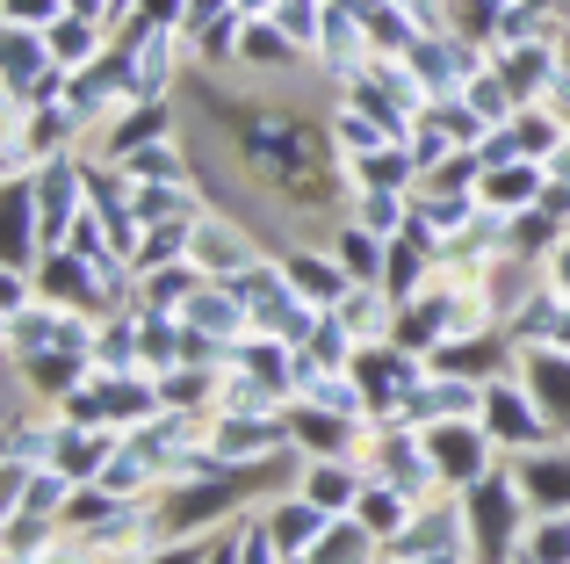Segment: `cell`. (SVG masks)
Instances as JSON below:
<instances>
[{"label": "cell", "instance_id": "obj_1", "mask_svg": "<svg viewBox=\"0 0 570 564\" xmlns=\"http://www.w3.org/2000/svg\"><path fill=\"white\" fill-rule=\"evenodd\" d=\"M455 499H462V528H470V557L476 564H513L520 536H528V522H534V507L520 499L513 464L484 470V478H476L470 493H455Z\"/></svg>", "mask_w": 570, "mask_h": 564}, {"label": "cell", "instance_id": "obj_2", "mask_svg": "<svg viewBox=\"0 0 570 564\" xmlns=\"http://www.w3.org/2000/svg\"><path fill=\"white\" fill-rule=\"evenodd\" d=\"M95 325L87 311L51 304V296H29L22 311H0V354L8 362H37V354H95Z\"/></svg>", "mask_w": 570, "mask_h": 564}, {"label": "cell", "instance_id": "obj_3", "mask_svg": "<svg viewBox=\"0 0 570 564\" xmlns=\"http://www.w3.org/2000/svg\"><path fill=\"white\" fill-rule=\"evenodd\" d=\"M58 412L80 420V427H116V435H130V427H145L167 406H159V377H101V369H87V383H72Z\"/></svg>", "mask_w": 570, "mask_h": 564}, {"label": "cell", "instance_id": "obj_4", "mask_svg": "<svg viewBox=\"0 0 570 564\" xmlns=\"http://www.w3.org/2000/svg\"><path fill=\"white\" fill-rule=\"evenodd\" d=\"M362 470L404 485L412 499H441L448 493L441 470H433V456H426V427H412V420H376L368 427L362 435Z\"/></svg>", "mask_w": 570, "mask_h": 564}, {"label": "cell", "instance_id": "obj_5", "mask_svg": "<svg viewBox=\"0 0 570 564\" xmlns=\"http://www.w3.org/2000/svg\"><path fill=\"white\" fill-rule=\"evenodd\" d=\"M484 435L499 441V456H528V449H542V441H557V420H549L542 406H534V391L505 369V377H491L484 383Z\"/></svg>", "mask_w": 570, "mask_h": 564}, {"label": "cell", "instance_id": "obj_6", "mask_svg": "<svg viewBox=\"0 0 570 564\" xmlns=\"http://www.w3.org/2000/svg\"><path fill=\"white\" fill-rule=\"evenodd\" d=\"M261 254H275V246L261 240V225H246L238 211H217L209 203L203 217H195V246H188V261L203 269L209 282H232V275H246Z\"/></svg>", "mask_w": 570, "mask_h": 564}, {"label": "cell", "instance_id": "obj_7", "mask_svg": "<svg viewBox=\"0 0 570 564\" xmlns=\"http://www.w3.org/2000/svg\"><path fill=\"white\" fill-rule=\"evenodd\" d=\"M426 456H433V470H441L448 493H470L484 470L505 464L499 441L484 435V420H426Z\"/></svg>", "mask_w": 570, "mask_h": 564}, {"label": "cell", "instance_id": "obj_8", "mask_svg": "<svg viewBox=\"0 0 570 564\" xmlns=\"http://www.w3.org/2000/svg\"><path fill=\"white\" fill-rule=\"evenodd\" d=\"M289 406L282 412H209V456L217 464H267V456H289Z\"/></svg>", "mask_w": 570, "mask_h": 564}, {"label": "cell", "instance_id": "obj_9", "mask_svg": "<svg viewBox=\"0 0 570 564\" xmlns=\"http://www.w3.org/2000/svg\"><path fill=\"white\" fill-rule=\"evenodd\" d=\"M354 377H362V391H368V406H376V420H390V412H397L404 398L426 383V354L404 348V340H376V348L354 354Z\"/></svg>", "mask_w": 570, "mask_h": 564}, {"label": "cell", "instance_id": "obj_10", "mask_svg": "<svg viewBox=\"0 0 570 564\" xmlns=\"http://www.w3.org/2000/svg\"><path fill=\"white\" fill-rule=\"evenodd\" d=\"M476 290H484L491 325H513L520 311L549 290V275H542V261H528V254H513V246H505V254H491L484 269H476Z\"/></svg>", "mask_w": 570, "mask_h": 564}, {"label": "cell", "instance_id": "obj_11", "mask_svg": "<svg viewBox=\"0 0 570 564\" xmlns=\"http://www.w3.org/2000/svg\"><path fill=\"white\" fill-rule=\"evenodd\" d=\"M188 116H181V101H130V109H116L109 124L87 138V153L95 159H130L138 145H153V138H174Z\"/></svg>", "mask_w": 570, "mask_h": 564}, {"label": "cell", "instance_id": "obj_12", "mask_svg": "<svg viewBox=\"0 0 570 564\" xmlns=\"http://www.w3.org/2000/svg\"><path fill=\"white\" fill-rule=\"evenodd\" d=\"M261 522H267V536H275V551L289 557V564H304L311 551H318V536L340 522V514H325L318 499H304L289 485V493H275V499H261Z\"/></svg>", "mask_w": 570, "mask_h": 564}, {"label": "cell", "instance_id": "obj_13", "mask_svg": "<svg viewBox=\"0 0 570 564\" xmlns=\"http://www.w3.org/2000/svg\"><path fill=\"white\" fill-rule=\"evenodd\" d=\"M505 464H513L520 499H528L534 514H570V435L542 441V449H528V456H505Z\"/></svg>", "mask_w": 570, "mask_h": 564}, {"label": "cell", "instance_id": "obj_14", "mask_svg": "<svg viewBox=\"0 0 570 564\" xmlns=\"http://www.w3.org/2000/svg\"><path fill=\"white\" fill-rule=\"evenodd\" d=\"M513 377L534 391V406L557 420V435H570V348H549V340H520Z\"/></svg>", "mask_w": 570, "mask_h": 564}, {"label": "cell", "instance_id": "obj_15", "mask_svg": "<svg viewBox=\"0 0 570 564\" xmlns=\"http://www.w3.org/2000/svg\"><path fill=\"white\" fill-rule=\"evenodd\" d=\"M433 551H470V528H462V499H455V493L426 499V507L412 514V528H404V536L390 543L383 557L412 564V557H433Z\"/></svg>", "mask_w": 570, "mask_h": 564}, {"label": "cell", "instance_id": "obj_16", "mask_svg": "<svg viewBox=\"0 0 570 564\" xmlns=\"http://www.w3.org/2000/svg\"><path fill=\"white\" fill-rule=\"evenodd\" d=\"M51 72H58V58H51V37H43V29L0 22V95L29 101L43 80H51Z\"/></svg>", "mask_w": 570, "mask_h": 564}, {"label": "cell", "instance_id": "obj_17", "mask_svg": "<svg viewBox=\"0 0 570 564\" xmlns=\"http://www.w3.org/2000/svg\"><path fill=\"white\" fill-rule=\"evenodd\" d=\"M275 254H282V269H289V282H296V290H304L318 311H333L340 296L354 290V275L340 269V254H333L325 240H289V246H275Z\"/></svg>", "mask_w": 570, "mask_h": 564}, {"label": "cell", "instance_id": "obj_18", "mask_svg": "<svg viewBox=\"0 0 570 564\" xmlns=\"http://www.w3.org/2000/svg\"><path fill=\"white\" fill-rule=\"evenodd\" d=\"M362 485H368L362 456H318V464L304 456V478H296V493L318 499L325 514H354V507H362Z\"/></svg>", "mask_w": 570, "mask_h": 564}, {"label": "cell", "instance_id": "obj_19", "mask_svg": "<svg viewBox=\"0 0 570 564\" xmlns=\"http://www.w3.org/2000/svg\"><path fill=\"white\" fill-rule=\"evenodd\" d=\"M289 435H296V449L318 464V456H362V435H368V427H354V420H340V412H325V406L289 398Z\"/></svg>", "mask_w": 570, "mask_h": 564}, {"label": "cell", "instance_id": "obj_20", "mask_svg": "<svg viewBox=\"0 0 570 564\" xmlns=\"http://www.w3.org/2000/svg\"><path fill=\"white\" fill-rule=\"evenodd\" d=\"M181 319L195 325V333L224 340V348H238V340L253 333V311H246V296H238L232 282H203V290L188 296V311H181Z\"/></svg>", "mask_w": 570, "mask_h": 564}, {"label": "cell", "instance_id": "obj_21", "mask_svg": "<svg viewBox=\"0 0 570 564\" xmlns=\"http://www.w3.org/2000/svg\"><path fill=\"white\" fill-rule=\"evenodd\" d=\"M542 188H549V167H542V159H505V167H491L484 182H476V203H484V211L520 217V211H534V203H542Z\"/></svg>", "mask_w": 570, "mask_h": 564}, {"label": "cell", "instance_id": "obj_22", "mask_svg": "<svg viewBox=\"0 0 570 564\" xmlns=\"http://www.w3.org/2000/svg\"><path fill=\"white\" fill-rule=\"evenodd\" d=\"M116 441H124L116 427H80V420H66V427H58V456H51V464L66 470L72 485H95L101 470H109Z\"/></svg>", "mask_w": 570, "mask_h": 564}, {"label": "cell", "instance_id": "obj_23", "mask_svg": "<svg viewBox=\"0 0 570 564\" xmlns=\"http://www.w3.org/2000/svg\"><path fill=\"white\" fill-rule=\"evenodd\" d=\"M499 72H505V87L520 95V109H528V101H542V87L563 72V37L520 43V51H499Z\"/></svg>", "mask_w": 570, "mask_h": 564}, {"label": "cell", "instance_id": "obj_24", "mask_svg": "<svg viewBox=\"0 0 570 564\" xmlns=\"http://www.w3.org/2000/svg\"><path fill=\"white\" fill-rule=\"evenodd\" d=\"M95 369L101 377H153V369H145V348H138V304L109 311V319L95 325Z\"/></svg>", "mask_w": 570, "mask_h": 564}, {"label": "cell", "instance_id": "obj_25", "mask_svg": "<svg viewBox=\"0 0 570 564\" xmlns=\"http://www.w3.org/2000/svg\"><path fill=\"white\" fill-rule=\"evenodd\" d=\"M325 246L340 254V269H347L354 282H376V290H383V269H390V240H383V232H368L362 217H340V225L325 232Z\"/></svg>", "mask_w": 570, "mask_h": 564}, {"label": "cell", "instance_id": "obj_26", "mask_svg": "<svg viewBox=\"0 0 570 564\" xmlns=\"http://www.w3.org/2000/svg\"><path fill=\"white\" fill-rule=\"evenodd\" d=\"M340 319H347V333L362 340V348H376V340H397V296L376 290V282H354L347 296H340Z\"/></svg>", "mask_w": 570, "mask_h": 564}, {"label": "cell", "instance_id": "obj_27", "mask_svg": "<svg viewBox=\"0 0 570 564\" xmlns=\"http://www.w3.org/2000/svg\"><path fill=\"white\" fill-rule=\"evenodd\" d=\"M325 138H333L340 167H347V159H362V153H383V145H397V138H390V130L376 124V116H362L347 95H333V101H325Z\"/></svg>", "mask_w": 570, "mask_h": 564}, {"label": "cell", "instance_id": "obj_28", "mask_svg": "<svg viewBox=\"0 0 570 564\" xmlns=\"http://www.w3.org/2000/svg\"><path fill=\"white\" fill-rule=\"evenodd\" d=\"M419 507H426V499H412L404 485L368 478V485H362V507H354V514H362V522L376 528V536H383V551H390V543H397L404 528H412V514H419Z\"/></svg>", "mask_w": 570, "mask_h": 564}, {"label": "cell", "instance_id": "obj_29", "mask_svg": "<svg viewBox=\"0 0 570 564\" xmlns=\"http://www.w3.org/2000/svg\"><path fill=\"white\" fill-rule=\"evenodd\" d=\"M304 564H383V536L362 522V514H340V522L318 536V551H311Z\"/></svg>", "mask_w": 570, "mask_h": 564}, {"label": "cell", "instance_id": "obj_30", "mask_svg": "<svg viewBox=\"0 0 570 564\" xmlns=\"http://www.w3.org/2000/svg\"><path fill=\"white\" fill-rule=\"evenodd\" d=\"M347 174H354V188H404V196H419V159H412V145L362 153V159H347Z\"/></svg>", "mask_w": 570, "mask_h": 564}, {"label": "cell", "instance_id": "obj_31", "mask_svg": "<svg viewBox=\"0 0 570 564\" xmlns=\"http://www.w3.org/2000/svg\"><path fill=\"white\" fill-rule=\"evenodd\" d=\"M72 493H80V485H72L58 464H37V470H22V493L8 499V514L22 507V514H43V522H66V499Z\"/></svg>", "mask_w": 570, "mask_h": 564}, {"label": "cell", "instance_id": "obj_32", "mask_svg": "<svg viewBox=\"0 0 570 564\" xmlns=\"http://www.w3.org/2000/svg\"><path fill=\"white\" fill-rule=\"evenodd\" d=\"M282 406H289V398L267 391L246 362H224L217 369V412H282Z\"/></svg>", "mask_w": 570, "mask_h": 564}, {"label": "cell", "instance_id": "obj_33", "mask_svg": "<svg viewBox=\"0 0 570 564\" xmlns=\"http://www.w3.org/2000/svg\"><path fill=\"white\" fill-rule=\"evenodd\" d=\"M513 138H520V153H528V159H542V167H549V159L570 145V124H563L557 109H542V101H528V109L513 116Z\"/></svg>", "mask_w": 570, "mask_h": 564}, {"label": "cell", "instance_id": "obj_34", "mask_svg": "<svg viewBox=\"0 0 570 564\" xmlns=\"http://www.w3.org/2000/svg\"><path fill=\"white\" fill-rule=\"evenodd\" d=\"M347 217H362L368 232H383V240H397V232L412 225V196H404V188H354Z\"/></svg>", "mask_w": 570, "mask_h": 564}, {"label": "cell", "instance_id": "obj_35", "mask_svg": "<svg viewBox=\"0 0 570 564\" xmlns=\"http://www.w3.org/2000/svg\"><path fill=\"white\" fill-rule=\"evenodd\" d=\"M462 101H470V109H476V116H484V130H499V124H513V116H520V95H513V87H505V72H499V58H491V66H484V72H476V80H470V87H462Z\"/></svg>", "mask_w": 570, "mask_h": 564}, {"label": "cell", "instance_id": "obj_36", "mask_svg": "<svg viewBox=\"0 0 570 564\" xmlns=\"http://www.w3.org/2000/svg\"><path fill=\"white\" fill-rule=\"evenodd\" d=\"M412 211L426 217V225L441 232V240H462V232L476 225V211H484V203H476V196H448V188H419Z\"/></svg>", "mask_w": 570, "mask_h": 564}, {"label": "cell", "instance_id": "obj_37", "mask_svg": "<svg viewBox=\"0 0 570 564\" xmlns=\"http://www.w3.org/2000/svg\"><path fill=\"white\" fill-rule=\"evenodd\" d=\"M188 246H195V225H145V240H138V275H159V269H174V261H188Z\"/></svg>", "mask_w": 570, "mask_h": 564}, {"label": "cell", "instance_id": "obj_38", "mask_svg": "<svg viewBox=\"0 0 570 564\" xmlns=\"http://www.w3.org/2000/svg\"><path fill=\"white\" fill-rule=\"evenodd\" d=\"M563 240H570V225H563V217H549L542 203L513 217V254H528V261H549V254H557Z\"/></svg>", "mask_w": 570, "mask_h": 564}, {"label": "cell", "instance_id": "obj_39", "mask_svg": "<svg viewBox=\"0 0 570 564\" xmlns=\"http://www.w3.org/2000/svg\"><path fill=\"white\" fill-rule=\"evenodd\" d=\"M325 14H333V0H282V8H275V22H282V37H289L304 58H318Z\"/></svg>", "mask_w": 570, "mask_h": 564}, {"label": "cell", "instance_id": "obj_40", "mask_svg": "<svg viewBox=\"0 0 570 564\" xmlns=\"http://www.w3.org/2000/svg\"><path fill=\"white\" fill-rule=\"evenodd\" d=\"M520 557H534V564H570V514H534L528 536H520Z\"/></svg>", "mask_w": 570, "mask_h": 564}, {"label": "cell", "instance_id": "obj_41", "mask_svg": "<svg viewBox=\"0 0 570 564\" xmlns=\"http://www.w3.org/2000/svg\"><path fill=\"white\" fill-rule=\"evenodd\" d=\"M238 564H289V557H282L275 551V536H267V522H261V507H246V514H238Z\"/></svg>", "mask_w": 570, "mask_h": 564}, {"label": "cell", "instance_id": "obj_42", "mask_svg": "<svg viewBox=\"0 0 570 564\" xmlns=\"http://www.w3.org/2000/svg\"><path fill=\"white\" fill-rule=\"evenodd\" d=\"M455 153H462V145L448 138V130L433 124V116H419V130H412V159H419V182H426V174L441 167V159H455Z\"/></svg>", "mask_w": 570, "mask_h": 564}, {"label": "cell", "instance_id": "obj_43", "mask_svg": "<svg viewBox=\"0 0 570 564\" xmlns=\"http://www.w3.org/2000/svg\"><path fill=\"white\" fill-rule=\"evenodd\" d=\"M58 14H72V0H0V22L14 29H51Z\"/></svg>", "mask_w": 570, "mask_h": 564}, {"label": "cell", "instance_id": "obj_44", "mask_svg": "<svg viewBox=\"0 0 570 564\" xmlns=\"http://www.w3.org/2000/svg\"><path fill=\"white\" fill-rule=\"evenodd\" d=\"M224 14H246L238 0H188V37H203L209 22H224Z\"/></svg>", "mask_w": 570, "mask_h": 564}, {"label": "cell", "instance_id": "obj_45", "mask_svg": "<svg viewBox=\"0 0 570 564\" xmlns=\"http://www.w3.org/2000/svg\"><path fill=\"white\" fill-rule=\"evenodd\" d=\"M145 22H167V29H188V0H138Z\"/></svg>", "mask_w": 570, "mask_h": 564}, {"label": "cell", "instance_id": "obj_46", "mask_svg": "<svg viewBox=\"0 0 570 564\" xmlns=\"http://www.w3.org/2000/svg\"><path fill=\"white\" fill-rule=\"evenodd\" d=\"M390 564H397V557H390ZM412 564H476L470 551H433V557H412Z\"/></svg>", "mask_w": 570, "mask_h": 564}, {"label": "cell", "instance_id": "obj_47", "mask_svg": "<svg viewBox=\"0 0 570 564\" xmlns=\"http://www.w3.org/2000/svg\"><path fill=\"white\" fill-rule=\"evenodd\" d=\"M72 14H101L109 22V0H72Z\"/></svg>", "mask_w": 570, "mask_h": 564}, {"label": "cell", "instance_id": "obj_48", "mask_svg": "<svg viewBox=\"0 0 570 564\" xmlns=\"http://www.w3.org/2000/svg\"><path fill=\"white\" fill-rule=\"evenodd\" d=\"M238 8H246V14H275L282 0H238Z\"/></svg>", "mask_w": 570, "mask_h": 564}, {"label": "cell", "instance_id": "obj_49", "mask_svg": "<svg viewBox=\"0 0 570 564\" xmlns=\"http://www.w3.org/2000/svg\"><path fill=\"white\" fill-rule=\"evenodd\" d=\"M513 564H534V557H513Z\"/></svg>", "mask_w": 570, "mask_h": 564}, {"label": "cell", "instance_id": "obj_50", "mask_svg": "<svg viewBox=\"0 0 570 564\" xmlns=\"http://www.w3.org/2000/svg\"><path fill=\"white\" fill-rule=\"evenodd\" d=\"M563 29H570V8H563Z\"/></svg>", "mask_w": 570, "mask_h": 564}]
</instances>
